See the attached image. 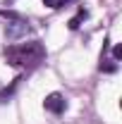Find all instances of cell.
I'll use <instances>...</instances> for the list:
<instances>
[{
	"mask_svg": "<svg viewBox=\"0 0 122 124\" xmlns=\"http://www.w3.org/2000/svg\"><path fill=\"white\" fill-rule=\"evenodd\" d=\"M5 57L12 67H36L38 62L46 57V48L38 41L31 43H19V46H10L5 50Z\"/></svg>",
	"mask_w": 122,
	"mask_h": 124,
	"instance_id": "obj_1",
	"label": "cell"
},
{
	"mask_svg": "<svg viewBox=\"0 0 122 124\" xmlns=\"http://www.w3.org/2000/svg\"><path fill=\"white\" fill-rule=\"evenodd\" d=\"M5 33H7L10 41H17V38H22V36L29 33V22H24L19 17H12V22L5 26Z\"/></svg>",
	"mask_w": 122,
	"mask_h": 124,
	"instance_id": "obj_2",
	"label": "cell"
},
{
	"mask_svg": "<svg viewBox=\"0 0 122 124\" xmlns=\"http://www.w3.org/2000/svg\"><path fill=\"white\" fill-rule=\"evenodd\" d=\"M43 108L48 112H53V115H62L65 110H67V100L62 98L60 93H50L46 100H43Z\"/></svg>",
	"mask_w": 122,
	"mask_h": 124,
	"instance_id": "obj_3",
	"label": "cell"
},
{
	"mask_svg": "<svg viewBox=\"0 0 122 124\" xmlns=\"http://www.w3.org/2000/svg\"><path fill=\"white\" fill-rule=\"evenodd\" d=\"M86 17H89V12H86V10H79V15H77V17H72L67 26H70L72 31H77V29H79V24H81V19H86Z\"/></svg>",
	"mask_w": 122,
	"mask_h": 124,
	"instance_id": "obj_4",
	"label": "cell"
},
{
	"mask_svg": "<svg viewBox=\"0 0 122 124\" xmlns=\"http://www.w3.org/2000/svg\"><path fill=\"white\" fill-rule=\"evenodd\" d=\"M101 72H105V74H113V72H117V62L115 60H101Z\"/></svg>",
	"mask_w": 122,
	"mask_h": 124,
	"instance_id": "obj_5",
	"label": "cell"
},
{
	"mask_svg": "<svg viewBox=\"0 0 122 124\" xmlns=\"http://www.w3.org/2000/svg\"><path fill=\"white\" fill-rule=\"evenodd\" d=\"M19 81H22V79H15L10 88H5V91L0 93V100H5V98H10V95H12V91H15V88H17V84H19Z\"/></svg>",
	"mask_w": 122,
	"mask_h": 124,
	"instance_id": "obj_6",
	"label": "cell"
},
{
	"mask_svg": "<svg viewBox=\"0 0 122 124\" xmlns=\"http://www.w3.org/2000/svg\"><path fill=\"white\" fill-rule=\"evenodd\" d=\"M113 60H115V62L122 60V46H115V48H113Z\"/></svg>",
	"mask_w": 122,
	"mask_h": 124,
	"instance_id": "obj_7",
	"label": "cell"
},
{
	"mask_svg": "<svg viewBox=\"0 0 122 124\" xmlns=\"http://www.w3.org/2000/svg\"><path fill=\"white\" fill-rule=\"evenodd\" d=\"M67 2H70V0H53L50 7H62V5H67Z\"/></svg>",
	"mask_w": 122,
	"mask_h": 124,
	"instance_id": "obj_8",
	"label": "cell"
}]
</instances>
